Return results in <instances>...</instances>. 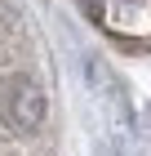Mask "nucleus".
Instances as JSON below:
<instances>
[{"label":"nucleus","instance_id":"nucleus-1","mask_svg":"<svg viewBox=\"0 0 151 156\" xmlns=\"http://www.w3.org/2000/svg\"><path fill=\"white\" fill-rule=\"evenodd\" d=\"M0 116L9 120L18 134H31L45 125L49 116V94L40 89V80L27 72H9L0 76Z\"/></svg>","mask_w":151,"mask_h":156},{"label":"nucleus","instance_id":"nucleus-2","mask_svg":"<svg viewBox=\"0 0 151 156\" xmlns=\"http://www.w3.org/2000/svg\"><path fill=\"white\" fill-rule=\"evenodd\" d=\"M13 36H18V23H13V13H9V9H0V45H9Z\"/></svg>","mask_w":151,"mask_h":156}]
</instances>
